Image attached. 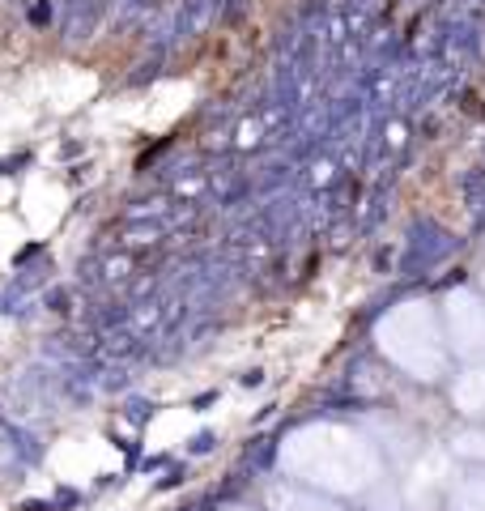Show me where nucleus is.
Returning a JSON list of instances; mask_svg holds the SVG:
<instances>
[{
	"mask_svg": "<svg viewBox=\"0 0 485 511\" xmlns=\"http://www.w3.org/2000/svg\"><path fill=\"white\" fill-rule=\"evenodd\" d=\"M451 337L464 354H485V303L477 294L460 290L451 299Z\"/></svg>",
	"mask_w": 485,
	"mask_h": 511,
	"instance_id": "obj_1",
	"label": "nucleus"
},
{
	"mask_svg": "<svg viewBox=\"0 0 485 511\" xmlns=\"http://www.w3.org/2000/svg\"><path fill=\"white\" fill-rule=\"evenodd\" d=\"M469 511H485V482L469 486Z\"/></svg>",
	"mask_w": 485,
	"mask_h": 511,
	"instance_id": "obj_2",
	"label": "nucleus"
}]
</instances>
